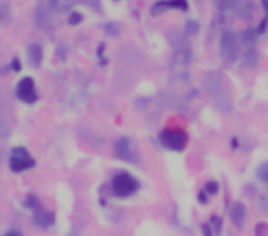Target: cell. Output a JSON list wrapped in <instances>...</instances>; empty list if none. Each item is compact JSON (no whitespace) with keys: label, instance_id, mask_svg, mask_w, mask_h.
<instances>
[{"label":"cell","instance_id":"obj_17","mask_svg":"<svg viewBox=\"0 0 268 236\" xmlns=\"http://www.w3.org/2000/svg\"><path fill=\"white\" fill-rule=\"evenodd\" d=\"M105 30H106L109 35H116V33H120V26L118 24H106Z\"/></svg>","mask_w":268,"mask_h":236},{"label":"cell","instance_id":"obj_9","mask_svg":"<svg viewBox=\"0 0 268 236\" xmlns=\"http://www.w3.org/2000/svg\"><path fill=\"white\" fill-rule=\"evenodd\" d=\"M217 8L223 15H235L237 13L241 17V13H243V2H239V0H217Z\"/></svg>","mask_w":268,"mask_h":236},{"label":"cell","instance_id":"obj_10","mask_svg":"<svg viewBox=\"0 0 268 236\" xmlns=\"http://www.w3.org/2000/svg\"><path fill=\"white\" fill-rule=\"evenodd\" d=\"M116 155L122 161H132V144L127 137H122L116 142Z\"/></svg>","mask_w":268,"mask_h":236},{"label":"cell","instance_id":"obj_15","mask_svg":"<svg viewBox=\"0 0 268 236\" xmlns=\"http://www.w3.org/2000/svg\"><path fill=\"white\" fill-rule=\"evenodd\" d=\"M48 2H50L51 8H56L57 11H66L72 6L74 0H48Z\"/></svg>","mask_w":268,"mask_h":236},{"label":"cell","instance_id":"obj_8","mask_svg":"<svg viewBox=\"0 0 268 236\" xmlns=\"http://www.w3.org/2000/svg\"><path fill=\"white\" fill-rule=\"evenodd\" d=\"M35 22L42 31H46V33H51V31H53V22H51L50 11H48V8L44 6V2H39V4H37Z\"/></svg>","mask_w":268,"mask_h":236},{"label":"cell","instance_id":"obj_24","mask_svg":"<svg viewBox=\"0 0 268 236\" xmlns=\"http://www.w3.org/2000/svg\"><path fill=\"white\" fill-rule=\"evenodd\" d=\"M11 68H13V70H21V63H19V59H13V63H11Z\"/></svg>","mask_w":268,"mask_h":236},{"label":"cell","instance_id":"obj_2","mask_svg":"<svg viewBox=\"0 0 268 236\" xmlns=\"http://www.w3.org/2000/svg\"><path fill=\"white\" fill-rule=\"evenodd\" d=\"M189 63H191V50H189V45L186 43L184 37L177 39V45H175V56H173V72L177 70V76H186L187 68H189Z\"/></svg>","mask_w":268,"mask_h":236},{"label":"cell","instance_id":"obj_14","mask_svg":"<svg viewBox=\"0 0 268 236\" xmlns=\"http://www.w3.org/2000/svg\"><path fill=\"white\" fill-rule=\"evenodd\" d=\"M28 59H30L31 67H39L42 61V48L37 45V43H33V45H30L28 47Z\"/></svg>","mask_w":268,"mask_h":236},{"label":"cell","instance_id":"obj_23","mask_svg":"<svg viewBox=\"0 0 268 236\" xmlns=\"http://www.w3.org/2000/svg\"><path fill=\"white\" fill-rule=\"evenodd\" d=\"M261 207H263V211L268 214V198H263V200H261Z\"/></svg>","mask_w":268,"mask_h":236},{"label":"cell","instance_id":"obj_3","mask_svg":"<svg viewBox=\"0 0 268 236\" xmlns=\"http://www.w3.org/2000/svg\"><path fill=\"white\" fill-rule=\"evenodd\" d=\"M112 192L120 198H129L140 188V183L136 181V177H132L131 174H127V172H118L114 177H112Z\"/></svg>","mask_w":268,"mask_h":236},{"label":"cell","instance_id":"obj_21","mask_svg":"<svg viewBox=\"0 0 268 236\" xmlns=\"http://www.w3.org/2000/svg\"><path fill=\"white\" fill-rule=\"evenodd\" d=\"M2 21L8 22V6H6V2L2 4Z\"/></svg>","mask_w":268,"mask_h":236},{"label":"cell","instance_id":"obj_22","mask_svg":"<svg viewBox=\"0 0 268 236\" xmlns=\"http://www.w3.org/2000/svg\"><path fill=\"white\" fill-rule=\"evenodd\" d=\"M4 236H22L21 231H17V229H11V231H8Z\"/></svg>","mask_w":268,"mask_h":236},{"label":"cell","instance_id":"obj_20","mask_svg":"<svg viewBox=\"0 0 268 236\" xmlns=\"http://www.w3.org/2000/svg\"><path fill=\"white\" fill-rule=\"evenodd\" d=\"M81 21H83V15H81V13H72L70 19H68V22H70V24H79Z\"/></svg>","mask_w":268,"mask_h":236},{"label":"cell","instance_id":"obj_12","mask_svg":"<svg viewBox=\"0 0 268 236\" xmlns=\"http://www.w3.org/2000/svg\"><path fill=\"white\" fill-rule=\"evenodd\" d=\"M33 223L39 227H48L53 223V216H51L50 212H46L42 207H39V209H35V212H33Z\"/></svg>","mask_w":268,"mask_h":236},{"label":"cell","instance_id":"obj_19","mask_svg":"<svg viewBox=\"0 0 268 236\" xmlns=\"http://www.w3.org/2000/svg\"><path fill=\"white\" fill-rule=\"evenodd\" d=\"M204 192H207V194H217V183H215V181L207 183V185L204 186Z\"/></svg>","mask_w":268,"mask_h":236},{"label":"cell","instance_id":"obj_13","mask_svg":"<svg viewBox=\"0 0 268 236\" xmlns=\"http://www.w3.org/2000/svg\"><path fill=\"white\" fill-rule=\"evenodd\" d=\"M244 218H246V207H244L241 201H237V203L232 207V221L237 227H243Z\"/></svg>","mask_w":268,"mask_h":236},{"label":"cell","instance_id":"obj_16","mask_svg":"<svg viewBox=\"0 0 268 236\" xmlns=\"http://www.w3.org/2000/svg\"><path fill=\"white\" fill-rule=\"evenodd\" d=\"M257 177L261 181H264L268 185V163H264V165H261L259 166V170H257Z\"/></svg>","mask_w":268,"mask_h":236},{"label":"cell","instance_id":"obj_11","mask_svg":"<svg viewBox=\"0 0 268 236\" xmlns=\"http://www.w3.org/2000/svg\"><path fill=\"white\" fill-rule=\"evenodd\" d=\"M167 8H177V10L186 11L189 4H187V0H162L152 8V13H158L160 10H167Z\"/></svg>","mask_w":268,"mask_h":236},{"label":"cell","instance_id":"obj_5","mask_svg":"<svg viewBox=\"0 0 268 236\" xmlns=\"http://www.w3.org/2000/svg\"><path fill=\"white\" fill-rule=\"evenodd\" d=\"M35 166V161H33V157L30 155V151L26 148H13L11 149V155H10V168L11 172H15V174H19V172H24V170H30Z\"/></svg>","mask_w":268,"mask_h":236},{"label":"cell","instance_id":"obj_6","mask_svg":"<svg viewBox=\"0 0 268 236\" xmlns=\"http://www.w3.org/2000/svg\"><path fill=\"white\" fill-rule=\"evenodd\" d=\"M221 54H223V57L228 63H232L237 59L239 43H237V37H235L233 31H230V30L223 31V35H221Z\"/></svg>","mask_w":268,"mask_h":236},{"label":"cell","instance_id":"obj_7","mask_svg":"<svg viewBox=\"0 0 268 236\" xmlns=\"http://www.w3.org/2000/svg\"><path fill=\"white\" fill-rule=\"evenodd\" d=\"M17 98L24 103H35L37 102V89L35 82L31 77H22L21 82L17 83Z\"/></svg>","mask_w":268,"mask_h":236},{"label":"cell","instance_id":"obj_4","mask_svg":"<svg viewBox=\"0 0 268 236\" xmlns=\"http://www.w3.org/2000/svg\"><path fill=\"white\" fill-rule=\"evenodd\" d=\"M160 142H162V146H166L167 149L182 151L187 144V135L178 128H167L160 133Z\"/></svg>","mask_w":268,"mask_h":236},{"label":"cell","instance_id":"obj_18","mask_svg":"<svg viewBox=\"0 0 268 236\" xmlns=\"http://www.w3.org/2000/svg\"><path fill=\"white\" fill-rule=\"evenodd\" d=\"M186 28H187V31H189V33H197V31H198V22L197 21H187Z\"/></svg>","mask_w":268,"mask_h":236},{"label":"cell","instance_id":"obj_1","mask_svg":"<svg viewBox=\"0 0 268 236\" xmlns=\"http://www.w3.org/2000/svg\"><path fill=\"white\" fill-rule=\"evenodd\" d=\"M204 85H206L207 94L213 98V102L221 111L228 113L232 109V96H230V91H228V85L224 82L223 74L219 72H209L206 77H204Z\"/></svg>","mask_w":268,"mask_h":236}]
</instances>
